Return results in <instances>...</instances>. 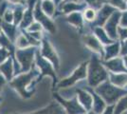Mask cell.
Here are the masks:
<instances>
[{
  "mask_svg": "<svg viewBox=\"0 0 127 114\" xmlns=\"http://www.w3.org/2000/svg\"><path fill=\"white\" fill-rule=\"evenodd\" d=\"M90 93L92 95V98L94 99L93 100V105H92V108L94 110V113L95 114H101L103 109H105V103L103 101V99L99 96L95 91H93L92 89H89Z\"/></svg>",
  "mask_w": 127,
  "mask_h": 114,
  "instance_id": "cell-14",
  "label": "cell"
},
{
  "mask_svg": "<svg viewBox=\"0 0 127 114\" xmlns=\"http://www.w3.org/2000/svg\"><path fill=\"white\" fill-rule=\"evenodd\" d=\"M17 57L22 64V71H28L32 67L33 49H19L17 51Z\"/></svg>",
  "mask_w": 127,
  "mask_h": 114,
  "instance_id": "cell-7",
  "label": "cell"
},
{
  "mask_svg": "<svg viewBox=\"0 0 127 114\" xmlns=\"http://www.w3.org/2000/svg\"><path fill=\"white\" fill-rule=\"evenodd\" d=\"M5 80H4V78H3V76L0 75V87H2V86H4V84H5Z\"/></svg>",
  "mask_w": 127,
  "mask_h": 114,
  "instance_id": "cell-34",
  "label": "cell"
},
{
  "mask_svg": "<svg viewBox=\"0 0 127 114\" xmlns=\"http://www.w3.org/2000/svg\"><path fill=\"white\" fill-rule=\"evenodd\" d=\"M37 65H38V67L41 69V71H42V76L47 75V74L52 76L53 79H54V80H53V81H54L53 85H55V82L57 80V78H56V75H55V72L53 71L52 67L48 63V61H47V60L45 59L44 57H42V56H40L38 53H37Z\"/></svg>",
  "mask_w": 127,
  "mask_h": 114,
  "instance_id": "cell-11",
  "label": "cell"
},
{
  "mask_svg": "<svg viewBox=\"0 0 127 114\" xmlns=\"http://www.w3.org/2000/svg\"><path fill=\"white\" fill-rule=\"evenodd\" d=\"M86 69H87V62H84L78 69H76V70L73 71V73L69 76V77H67V78H65L64 80L60 82L58 85V87L61 88V87H70V86L74 85L75 83L78 82L79 80L85 78L86 75H87V71H86Z\"/></svg>",
  "mask_w": 127,
  "mask_h": 114,
  "instance_id": "cell-4",
  "label": "cell"
},
{
  "mask_svg": "<svg viewBox=\"0 0 127 114\" xmlns=\"http://www.w3.org/2000/svg\"><path fill=\"white\" fill-rule=\"evenodd\" d=\"M123 1H124V2H125V3L127 4V0H123Z\"/></svg>",
  "mask_w": 127,
  "mask_h": 114,
  "instance_id": "cell-40",
  "label": "cell"
},
{
  "mask_svg": "<svg viewBox=\"0 0 127 114\" xmlns=\"http://www.w3.org/2000/svg\"><path fill=\"white\" fill-rule=\"evenodd\" d=\"M42 55L44 56V58L48 59L53 65L55 66L57 69L59 68V59L58 56L56 54L55 50L53 49L51 47V45L48 43V41H44L43 43V49H42Z\"/></svg>",
  "mask_w": 127,
  "mask_h": 114,
  "instance_id": "cell-9",
  "label": "cell"
},
{
  "mask_svg": "<svg viewBox=\"0 0 127 114\" xmlns=\"http://www.w3.org/2000/svg\"><path fill=\"white\" fill-rule=\"evenodd\" d=\"M121 25L122 28H127V11H125L121 15Z\"/></svg>",
  "mask_w": 127,
  "mask_h": 114,
  "instance_id": "cell-28",
  "label": "cell"
},
{
  "mask_svg": "<svg viewBox=\"0 0 127 114\" xmlns=\"http://www.w3.org/2000/svg\"><path fill=\"white\" fill-rule=\"evenodd\" d=\"M42 10L47 15L52 16L53 13H54V4L51 1H49V0H45L43 2Z\"/></svg>",
  "mask_w": 127,
  "mask_h": 114,
  "instance_id": "cell-22",
  "label": "cell"
},
{
  "mask_svg": "<svg viewBox=\"0 0 127 114\" xmlns=\"http://www.w3.org/2000/svg\"><path fill=\"white\" fill-rule=\"evenodd\" d=\"M32 27L30 30L31 31H32V32H34V31H36V32H40L41 31V26L39 25V24H33V25H32Z\"/></svg>",
  "mask_w": 127,
  "mask_h": 114,
  "instance_id": "cell-33",
  "label": "cell"
},
{
  "mask_svg": "<svg viewBox=\"0 0 127 114\" xmlns=\"http://www.w3.org/2000/svg\"><path fill=\"white\" fill-rule=\"evenodd\" d=\"M106 0H85V2L88 5L93 8V9H101V7L102 6V4L105 2Z\"/></svg>",
  "mask_w": 127,
  "mask_h": 114,
  "instance_id": "cell-27",
  "label": "cell"
},
{
  "mask_svg": "<svg viewBox=\"0 0 127 114\" xmlns=\"http://www.w3.org/2000/svg\"><path fill=\"white\" fill-rule=\"evenodd\" d=\"M54 97L58 100L62 106H64L66 114H84L86 111L83 108V106L78 102L77 97H74L71 100H64L60 97L57 93H54Z\"/></svg>",
  "mask_w": 127,
  "mask_h": 114,
  "instance_id": "cell-5",
  "label": "cell"
},
{
  "mask_svg": "<svg viewBox=\"0 0 127 114\" xmlns=\"http://www.w3.org/2000/svg\"><path fill=\"white\" fill-rule=\"evenodd\" d=\"M118 33L120 34V36H121L122 39L127 38V28H122V27L118 28Z\"/></svg>",
  "mask_w": 127,
  "mask_h": 114,
  "instance_id": "cell-29",
  "label": "cell"
},
{
  "mask_svg": "<svg viewBox=\"0 0 127 114\" xmlns=\"http://www.w3.org/2000/svg\"><path fill=\"white\" fill-rule=\"evenodd\" d=\"M55 1H56V2H60V1H61V0H55Z\"/></svg>",
  "mask_w": 127,
  "mask_h": 114,
  "instance_id": "cell-39",
  "label": "cell"
},
{
  "mask_svg": "<svg viewBox=\"0 0 127 114\" xmlns=\"http://www.w3.org/2000/svg\"><path fill=\"white\" fill-rule=\"evenodd\" d=\"M67 20L72 25L76 26V27L82 28V26H83V17H82V14L80 12H73V13H71L68 16Z\"/></svg>",
  "mask_w": 127,
  "mask_h": 114,
  "instance_id": "cell-20",
  "label": "cell"
},
{
  "mask_svg": "<svg viewBox=\"0 0 127 114\" xmlns=\"http://www.w3.org/2000/svg\"><path fill=\"white\" fill-rule=\"evenodd\" d=\"M96 16H97V12H96L95 9L93 8H87L85 9V11H84V17L86 21H89V22H93L95 21Z\"/></svg>",
  "mask_w": 127,
  "mask_h": 114,
  "instance_id": "cell-24",
  "label": "cell"
},
{
  "mask_svg": "<svg viewBox=\"0 0 127 114\" xmlns=\"http://www.w3.org/2000/svg\"><path fill=\"white\" fill-rule=\"evenodd\" d=\"M83 7H84L83 5H78L75 2H70V3H67L64 6L63 9L64 12H72V11H76L80 9H82Z\"/></svg>",
  "mask_w": 127,
  "mask_h": 114,
  "instance_id": "cell-25",
  "label": "cell"
},
{
  "mask_svg": "<svg viewBox=\"0 0 127 114\" xmlns=\"http://www.w3.org/2000/svg\"><path fill=\"white\" fill-rule=\"evenodd\" d=\"M121 15L122 13L120 11H115L104 23L106 33L112 40L118 37V24L121 19Z\"/></svg>",
  "mask_w": 127,
  "mask_h": 114,
  "instance_id": "cell-6",
  "label": "cell"
},
{
  "mask_svg": "<svg viewBox=\"0 0 127 114\" xmlns=\"http://www.w3.org/2000/svg\"><path fill=\"white\" fill-rule=\"evenodd\" d=\"M115 11L116 10L110 5H104L102 6V7H101V10L99 11V13H97L94 25H97V26L101 27V25H103L105 23L106 20L109 18V16Z\"/></svg>",
  "mask_w": 127,
  "mask_h": 114,
  "instance_id": "cell-8",
  "label": "cell"
},
{
  "mask_svg": "<svg viewBox=\"0 0 127 114\" xmlns=\"http://www.w3.org/2000/svg\"><path fill=\"white\" fill-rule=\"evenodd\" d=\"M120 52V43H111L109 46L105 48V55L104 58L105 60L111 59L113 57H116Z\"/></svg>",
  "mask_w": 127,
  "mask_h": 114,
  "instance_id": "cell-17",
  "label": "cell"
},
{
  "mask_svg": "<svg viewBox=\"0 0 127 114\" xmlns=\"http://www.w3.org/2000/svg\"><path fill=\"white\" fill-rule=\"evenodd\" d=\"M88 84L91 87H96L100 83L107 79V72L101 66L99 58L96 55H92L88 66Z\"/></svg>",
  "mask_w": 127,
  "mask_h": 114,
  "instance_id": "cell-1",
  "label": "cell"
},
{
  "mask_svg": "<svg viewBox=\"0 0 127 114\" xmlns=\"http://www.w3.org/2000/svg\"><path fill=\"white\" fill-rule=\"evenodd\" d=\"M111 83L117 87H123L127 84V73L122 74H111Z\"/></svg>",
  "mask_w": 127,
  "mask_h": 114,
  "instance_id": "cell-19",
  "label": "cell"
},
{
  "mask_svg": "<svg viewBox=\"0 0 127 114\" xmlns=\"http://www.w3.org/2000/svg\"><path fill=\"white\" fill-rule=\"evenodd\" d=\"M109 3L112 6L118 8L119 10H122V11L127 8V4L123 0H109Z\"/></svg>",
  "mask_w": 127,
  "mask_h": 114,
  "instance_id": "cell-26",
  "label": "cell"
},
{
  "mask_svg": "<svg viewBox=\"0 0 127 114\" xmlns=\"http://www.w3.org/2000/svg\"><path fill=\"white\" fill-rule=\"evenodd\" d=\"M123 61H124V64H125V66L127 67V55H125V56L123 57Z\"/></svg>",
  "mask_w": 127,
  "mask_h": 114,
  "instance_id": "cell-35",
  "label": "cell"
},
{
  "mask_svg": "<svg viewBox=\"0 0 127 114\" xmlns=\"http://www.w3.org/2000/svg\"><path fill=\"white\" fill-rule=\"evenodd\" d=\"M126 109H127V95L124 96V97H122L119 101V103L117 105L116 109L114 110V113L113 114H121L123 111H125Z\"/></svg>",
  "mask_w": 127,
  "mask_h": 114,
  "instance_id": "cell-23",
  "label": "cell"
},
{
  "mask_svg": "<svg viewBox=\"0 0 127 114\" xmlns=\"http://www.w3.org/2000/svg\"><path fill=\"white\" fill-rule=\"evenodd\" d=\"M101 113L102 114H113L114 113V106H110V107L105 108Z\"/></svg>",
  "mask_w": 127,
  "mask_h": 114,
  "instance_id": "cell-31",
  "label": "cell"
},
{
  "mask_svg": "<svg viewBox=\"0 0 127 114\" xmlns=\"http://www.w3.org/2000/svg\"><path fill=\"white\" fill-rule=\"evenodd\" d=\"M66 1H70V2H76V1H78V0H66Z\"/></svg>",
  "mask_w": 127,
  "mask_h": 114,
  "instance_id": "cell-36",
  "label": "cell"
},
{
  "mask_svg": "<svg viewBox=\"0 0 127 114\" xmlns=\"http://www.w3.org/2000/svg\"><path fill=\"white\" fill-rule=\"evenodd\" d=\"M94 32H95L96 37L99 39V41H100L101 43L107 44V45L113 43V40L107 35V33H106L105 31H104L103 29H101V27L95 28Z\"/></svg>",
  "mask_w": 127,
  "mask_h": 114,
  "instance_id": "cell-18",
  "label": "cell"
},
{
  "mask_svg": "<svg viewBox=\"0 0 127 114\" xmlns=\"http://www.w3.org/2000/svg\"><path fill=\"white\" fill-rule=\"evenodd\" d=\"M105 66L114 72H124L127 73V70L123 66V60L121 58H115L107 61L105 63Z\"/></svg>",
  "mask_w": 127,
  "mask_h": 114,
  "instance_id": "cell-15",
  "label": "cell"
},
{
  "mask_svg": "<svg viewBox=\"0 0 127 114\" xmlns=\"http://www.w3.org/2000/svg\"><path fill=\"white\" fill-rule=\"evenodd\" d=\"M95 92L101 96V98L108 104H114L122 96H123V94H125L126 91L114 86L110 82H104L102 85L96 88Z\"/></svg>",
  "mask_w": 127,
  "mask_h": 114,
  "instance_id": "cell-2",
  "label": "cell"
},
{
  "mask_svg": "<svg viewBox=\"0 0 127 114\" xmlns=\"http://www.w3.org/2000/svg\"><path fill=\"white\" fill-rule=\"evenodd\" d=\"M30 114H66L65 111H64V109L59 106L57 103L50 104L48 107L45 108L44 109L38 110L36 112Z\"/></svg>",
  "mask_w": 127,
  "mask_h": 114,
  "instance_id": "cell-16",
  "label": "cell"
},
{
  "mask_svg": "<svg viewBox=\"0 0 127 114\" xmlns=\"http://www.w3.org/2000/svg\"><path fill=\"white\" fill-rule=\"evenodd\" d=\"M8 54H9V53H8V51H7L5 49H0V63H1L3 60L5 59L7 56H8Z\"/></svg>",
  "mask_w": 127,
  "mask_h": 114,
  "instance_id": "cell-30",
  "label": "cell"
},
{
  "mask_svg": "<svg viewBox=\"0 0 127 114\" xmlns=\"http://www.w3.org/2000/svg\"><path fill=\"white\" fill-rule=\"evenodd\" d=\"M11 1H13V2H18L19 0H11Z\"/></svg>",
  "mask_w": 127,
  "mask_h": 114,
  "instance_id": "cell-37",
  "label": "cell"
},
{
  "mask_svg": "<svg viewBox=\"0 0 127 114\" xmlns=\"http://www.w3.org/2000/svg\"><path fill=\"white\" fill-rule=\"evenodd\" d=\"M34 14H35V18H36L39 22H41L43 25H44V27L46 28L47 30H48V31L51 32V33H54V32H55V27H54L53 23L49 20V18L48 17V15L40 9V5H39V4L36 6Z\"/></svg>",
  "mask_w": 127,
  "mask_h": 114,
  "instance_id": "cell-10",
  "label": "cell"
},
{
  "mask_svg": "<svg viewBox=\"0 0 127 114\" xmlns=\"http://www.w3.org/2000/svg\"><path fill=\"white\" fill-rule=\"evenodd\" d=\"M35 73H36V71H33V72L31 71L29 73L23 74V75L19 76L18 78H16L15 80H13L11 83V85L21 94L23 97H30L31 93L27 92L26 88L28 87V85H30V83H31L32 79L33 78V76L35 75Z\"/></svg>",
  "mask_w": 127,
  "mask_h": 114,
  "instance_id": "cell-3",
  "label": "cell"
},
{
  "mask_svg": "<svg viewBox=\"0 0 127 114\" xmlns=\"http://www.w3.org/2000/svg\"><path fill=\"white\" fill-rule=\"evenodd\" d=\"M0 70L4 73L6 78L8 80H10L11 77V71H12V66H11V59H8L5 64H2L0 66Z\"/></svg>",
  "mask_w": 127,
  "mask_h": 114,
  "instance_id": "cell-21",
  "label": "cell"
},
{
  "mask_svg": "<svg viewBox=\"0 0 127 114\" xmlns=\"http://www.w3.org/2000/svg\"><path fill=\"white\" fill-rule=\"evenodd\" d=\"M84 41H85V46L90 49L94 50L95 52L100 53L101 56H103V49L101 47V42L99 41V39L94 36V35H85L84 37Z\"/></svg>",
  "mask_w": 127,
  "mask_h": 114,
  "instance_id": "cell-12",
  "label": "cell"
},
{
  "mask_svg": "<svg viewBox=\"0 0 127 114\" xmlns=\"http://www.w3.org/2000/svg\"><path fill=\"white\" fill-rule=\"evenodd\" d=\"M84 114H85V113H84ZM87 114H95V113H94V112H89V113H87Z\"/></svg>",
  "mask_w": 127,
  "mask_h": 114,
  "instance_id": "cell-38",
  "label": "cell"
},
{
  "mask_svg": "<svg viewBox=\"0 0 127 114\" xmlns=\"http://www.w3.org/2000/svg\"><path fill=\"white\" fill-rule=\"evenodd\" d=\"M77 94H78L77 98L79 99L80 104L86 111H89L92 109V105H93V98L91 93H88L87 91L82 89H77Z\"/></svg>",
  "mask_w": 127,
  "mask_h": 114,
  "instance_id": "cell-13",
  "label": "cell"
},
{
  "mask_svg": "<svg viewBox=\"0 0 127 114\" xmlns=\"http://www.w3.org/2000/svg\"><path fill=\"white\" fill-rule=\"evenodd\" d=\"M122 55H127V40H125L123 44H122Z\"/></svg>",
  "mask_w": 127,
  "mask_h": 114,
  "instance_id": "cell-32",
  "label": "cell"
}]
</instances>
